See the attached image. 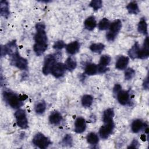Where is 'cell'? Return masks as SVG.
<instances>
[{
  "instance_id": "1",
  "label": "cell",
  "mask_w": 149,
  "mask_h": 149,
  "mask_svg": "<svg viewBox=\"0 0 149 149\" xmlns=\"http://www.w3.org/2000/svg\"><path fill=\"white\" fill-rule=\"evenodd\" d=\"M37 32L34 36L35 43L33 49L36 54L38 56L42 54L47 48L48 39L45 30V26L42 23H38L36 25Z\"/></svg>"
},
{
  "instance_id": "2",
  "label": "cell",
  "mask_w": 149,
  "mask_h": 149,
  "mask_svg": "<svg viewBox=\"0 0 149 149\" xmlns=\"http://www.w3.org/2000/svg\"><path fill=\"white\" fill-rule=\"evenodd\" d=\"M3 97L5 102L13 108H19L23 105L22 100L20 99V96L13 92L5 91L3 93Z\"/></svg>"
},
{
  "instance_id": "3",
  "label": "cell",
  "mask_w": 149,
  "mask_h": 149,
  "mask_svg": "<svg viewBox=\"0 0 149 149\" xmlns=\"http://www.w3.org/2000/svg\"><path fill=\"white\" fill-rule=\"evenodd\" d=\"M10 56L12 65L21 70H26L27 69L28 62L27 59L22 57L18 51L12 54Z\"/></svg>"
},
{
  "instance_id": "4",
  "label": "cell",
  "mask_w": 149,
  "mask_h": 149,
  "mask_svg": "<svg viewBox=\"0 0 149 149\" xmlns=\"http://www.w3.org/2000/svg\"><path fill=\"white\" fill-rule=\"evenodd\" d=\"M33 143L40 148L45 149L51 144V142L47 137L41 133H38L34 136L33 139Z\"/></svg>"
},
{
  "instance_id": "5",
  "label": "cell",
  "mask_w": 149,
  "mask_h": 149,
  "mask_svg": "<svg viewBox=\"0 0 149 149\" xmlns=\"http://www.w3.org/2000/svg\"><path fill=\"white\" fill-rule=\"evenodd\" d=\"M15 116L19 127L22 129H26L28 127V120L24 110H17L15 113Z\"/></svg>"
},
{
  "instance_id": "6",
  "label": "cell",
  "mask_w": 149,
  "mask_h": 149,
  "mask_svg": "<svg viewBox=\"0 0 149 149\" xmlns=\"http://www.w3.org/2000/svg\"><path fill=\"white\" fill-rule=\"evenodd\" d=\"M56 59L53 55H48L44 59V66L42 68V73L45 75L51 73V71L56 63Z\"/></svg>"
},
{
  "instance_id": "7",
  "label": "cell",
  "mask_w": 149,
  "mask_h": 149,
  "mask_svg": "<svg viewBox=\"0 0 149 149\" xmlns=\"http://www.w3.org/2000/svg\"><path fill=\"white\" fill-rule=\"evenodd\" d=\"M114 128V123L113 121L105 123V125L102 126L99 130V134L101 137L103 139H107L112 133Z\"/></svg>"
},
{
  "instance_id": "8",
  "label": "cell",
  "mask_w": 149,
  "mask_h": 149,
  "mask_svg": "<svg viewBox=\"0 0 149 149\" xmlns=\"http://www.w3.org/2000/svg\"><path fill=\"white\" fill-rule=\"evenodd\" d=\"M66 69L64 63L58 62L54 65L51 71V73L54 77L59 78L63 75Z\"/></svg>"
},
{
  "instance_id": "9",
  "label": "cell",
  "mask_w": 149,
  "mask_h": 149,
  "mask_svg": "<svg viewBox=\"0 0 149 149\" xmlns=\"http://www.w3.org/2000/svg\"><path fill=\"white\" fill-rule=\"evenodd\" d=\"M149 56V47H148V37H146L144 40L143 47L140 48L137 58L147 59Z\"/></svg>"
},
{
  "instance_id": "10",
  "label": "cell",
  "mask_w": 149,
  "mask_h": 149,
  "mask_svg": "<svg viewBox=\"0 0 149 149\" xmlns=\"http://www.w3.org/2000/svg\"><path fill=\"white\" fill-rule=\"evenodd\" d=\"M86 128L85 119L82 117H79L76 119L74 123V131L77 133H83Z\"/></svg>"
},
{
  "instance_id": "11",
  "label": "cell",
  "mask_w": 149,
  "mask_h": 149,
  "mask_svg": "<svg viewBox=\"0 0 149 149\" xmlns=\"http://www.w3.org/2000/svg\"><path fill=\"white\" fill-rule=\"evenodd\" d=\"M129 93L127 91L120 90L117 94V99L122 105H126L129 102Z\"/></svg>"
},
{
  "instance_id": "12",
  "label": "cell",
  "mask_w": 149,
  "mask_h": 149,
  "mask_svg": "<svg viewBox=\"0 0 149 149\" xmlns=\"http://www.w3.org/2000/svg\"><path fill=\"white\" fill-rule=\"evenodd\" d=\"M80 49V44L78 41H74L66 46V50L67 52L70 55H74L76 54Z\"/></svg>"
},
{
  "instance_id": "13",
  "label": "cell",
  "mask_w": 149,
  "mask_h": 149,
  "mask_svg": "<svg viewBox=\"0 0 149 149\" xmlns=\"http://www.w3.org/2000/svg\"><path fill=\"white\" fill-rule=\"evenodd\" d=\"M129 63V58L125 56H120L116 61L115 67L116 69L119 70L125 69Z\"/></svg>"
},
{
  "instance_id": "14",
  "label": "cell",
  "mask_w": 149,
  "mask_h": 149,
  "mask_svg": "<svg viewBox=\"0 0 149 149\" xmlns=\"http://www.w3.org/2000/svg\"><path fill=\"white\" fill-rule=\"evenodd\" d=\"M62 120V116L61 114L57 111L52 112L49 116V123L52 125H58L61 123Z\"/></svg>"
},
{
  "instance_id": "15",
  "label": "cell",
  "mask_w": 149,
  "mask_h": 149,
  "mask_svg": "<svg viewBox=\"0 0 149 149\" xmlns=\"http://www.w3.org/2000/svg\"><path fill=\"white\" fill-rule=\"evenodd\" d=\"M84 27L90 31L93 30L97 26L96 20L93 16H89L87 17L84 22Z\"/></svg>"
},
{
  "instance_id": "16",
  "label": "cell",
  "mask_w": 149,
  "mask_h": 149,
  "mask_svg": "<svg viewBox=\"0 0 149 149\" xmlns=\"http://www.w3.org/2000/svg\"><path fill=\"white\" fill-rule=\"evenodd\" d=\"M121 27L122 22L119 19H117L110 24V26L109 27V31L117 35V34L120 30Z\"/></svg>"
},
{
  "instance_id": "17",
  "label": "cell",
  "mask_w": 149,
  "mask_h": 149,
  "mask_svg": "<svg viewBox=\"0 0 149 149\" xmlns=\"http://www.w3.org/2000/svg\"><path fill=\"white\" fill-rule=\"evenodd\" d=\"M114 116V111L112 108H108L104 111L102 116V120L105 123L113 121Z\"/></svg>"
},
{
  "instance_id": "18",
  "label": "cell",
  "mask_w": 149,
  "mask_h": 149,
  "mask_svg": "<svg viewBox=\"0 0 149 149\" xmlns=\"http://www.w3.org/2000/svg\"><path fill=\"white\" fill-rule=\"evenodd\" d=\"M140 49V48L139 43L137 42H136L132 46V47L129 49L128 52L129 56L133 59L135 58H137Z\"/></svg>"
},
{
  "instance_id": "19",
  "label": "cell",
  "mask_w": 149,
  "mask_h": 149,
  "mask_svg": "<svg viewBox=\"0 0 149 149\" xmlns=\"http://www.w3.org/2000/svg\"><path fill=\"white\" fill-rule=\"evenodd\" d=\"M137 30L140 33L143 35L147 34V24L144 18H141L139 21L137 26Z\"/></svg>"
},
{
  "instance_id": "20",
  "label": "cell",
  "mask_w": 149,
  "mask_h": 149,
  "mask_svg": "<svg viewBox=\"0 0 149 149\" xmlns=\"http://www.w3.org/2000/svg\"><path fill=\"white\" fill-rule=\"evenodd\" d=\"M98 73V66L94 63L88 64L85 68V73L89 76L94 75Z\"/></svg>"
},
{
  "instance_id": "21",
  "label": "cell",
  "mask_w": 149,
  "mask_h": 149,
  "mask_svg": "<svg viewBox=\"0 0 149 149\" xmlns=\"http://www.w3.org/2000/svg\"><path fill=\"white\" fill-rule=\"evenodd\" d=\"M1 14L3 17H7L9 15V4L8 2L6 1H1Z\"/></svg>"
},
{
  "instance_id": "22",
  "label": "cell",
  "mask_w": 149,
  "mask_h": 149,
  "mask_svg": "<svg viewBox=\"0 0 149 149\" xmlns=\"http://www.w3.org/2000/svg\"><path fill=\"white\" fill-rule=\"evenodd\" d=\"M143 125H144V123L141 120L136 119L132 123V125H131L132 130L134 133H138L141 130V129L143 127Z\"/></svg>"
},
{
  "instance_id": "23",
  "label": "cell",
  "mask_w": 149,
  "mask_h": 149,
  "mask_svg": "<svg viewBox=\"0 0 149 149\" xmlns=\"http://www.w3.org/2000/svg\"><path fill=\"white\" fill-rule=\"evenodd\" d=\"M126 9L130 14L137 15L139 12V8L138 5L135 1L130 2L126 6Z\"/></svg>"
},
{
  "instance_id": "24",
  "label": "cell",
  "mask_w": 149,
  "mask_h": 149,
  "mask_svg": "<svg viewBox=\"0 0 149 149\" xmlns=\"http://www.w3.org/2000/svg\"><path fill=\"white\" fill-rule=\"evenodd\" d=\"M65 65L66 69L69 71H73L76 67L77 63L75 60H74L72 57H69L65 61Z\"/></svg>"
},
{
  "instance_id": "25",
  "label": "cell",
  "mask_w": 149,
  "mask_h": 149,
  "mask_svg": "<svg viewBox=\"0 0 149 149\" xmlns=\"http://www.w3.org/2000/svg\"><path fill=\"white\" fill-rule=\"evenodd\" d=\"M93 98L91 95L88 94L84 95L81 98L82 105L86 108L90 107L93 104Z\"/></svg>"
},
{
  "instance_id": "26",
  "label": "cell",
  "mask_w": 149,
  "mask_h": 149,
  "mask_svg": "<svg viewBox=\"0 0 149 149\" xmlns=\"http://www.w3.org/2000/svg\"><path fill=\"white\" fill-rule=\"evenodd\" d=\"M104 48L105 45L102 43H94L90 46V49L92 52L98 54L101 53Z\"/></svg>"
},
{
  "instance_id": "27",
  "label": "cell",
  "mask_w": 149,
  "mask_h": 149,
  "mask_svg": "<svg viewBox=\"0 0 149 149\" xmlns=\"http://www.w3.org/2000/svg\"><path fill=\"white\" fill-rule=\"evenodd\" d=\"M87 140L90 144H96L98 143L99 139L97 134L94 132H91L87 134Z\"/></svg>"
},
{
  "instance_id": "28",
  "label": "cell",
  "mask_w": 149,
  "mask_h": 149,
  "mask_svg": "<svg viewBox=\"0 0 149 149\" xmlns=\"http://www.w3.org/2000/svg\"><path fill=\"white\" fill-rule=\"evenodd\" d=\"M110 24L111 23L107 18H103L99 22L98 27L100 30H105L109 29Z\"/></svg>"
},
{
  "instance_id": "29",
  "label": "cell",
  "mask_w": 149,
  "mask_h": 149,
  "mask_svg": "<svg viewBox=\"0 0 149 149\" xmlns=\"http://www.w3.org/2000/svg\"><path fill=\"white\" fill-rule=\"evenodd\" d=\"M46 109V104L44 101H41L37 104L35 107V111L38 114H42Z\"/></svg>"
},
{
  "instance_id": "30",
  "label": "cell",
  "mask_w": 149,
  "mask_h": 149,
  "mask_svg": "<svg viewBox=\"0 0 149 149\" xmlns=\"http://www.w3.org/2000/svg\"><path fill=\"white\" fill-rule=\"evenodd\" d=\"M111 58L109 55H104L102 56H101V57L100 58V63H99V65L102 66H107V65H108L111 62Z\"/></svg>"
},
{
  "instance_id": "31",
  "label": "cell",
  "mask_w": 149,
  "mask_h": 149,
  "mask_svg": "<svg viewBox=\"0 0 149 149\" xmlns=\"http://www.w3.org/2000/svg\"><path fill=\"white\" fill-rule=\"evenodd\" d=\"M89 6L91 7L94 10H97L102 7V2L101 0H93L91 1Z\"/></svg>"
},
{
  "instance_id": "32",
  "label": "cell",
  "mask_w": 149,
  "mask_h": 149,
  "mask_svg": "<svg viewBox=\"0 0 149 149\" xmlns=\"http://www.w3.org/2000/svg\"><path fill=\"white\" fill-rule=\"evenodd\" d=\"M135 75V71L132 68H127L125 72V79L126 80L132 79Z\"/></svg>"
},
{
  "instance_id": "33",
  "label": "cell",
  "mask_w": 149,
  "mask_h": 149,
  "mask_svg": "<svg viewBox=\"0 0 149 149\" xmlns=\"http://www.w3.org/2000/svg\"><path fill=\"white\" fill-rule=\"evenodd\" d=\"M65 46H66V45H65V42L62 40H59V41H57L55 42V43L53 45V48L55 49H61Z\"/></svg>"
},
{
  "instance_id": "34",
  "label": "cell",
  "mask_w": 149,
  "mask_h": 149,
  "mask_svg": "<svg viewBox=\"0 0 149 149\" xmlns=\"http://www.w3.org/2000/svg\"><path fill=\"white\" fill-rule=\"evenodd\" d=\"M63 144L65 145H70L72 144V139L71 137V136L69 134H67L65 138L63 139L62 141Z\"/></svg>"
},
{
  "instance_id": "35",
  "label": "cell",
  "mask_w": 149,
  "mask_h": 149,
  "mask_svg": "<svg viewBox=\"0 0 149 149\" xmlns=\"http://www.w3.org/2000/svg\"><path fill=\"white\" fill-rule=\"evenodd\" d=\"M116 34H113L110 31L108 32L106 34V37H107V39L108 41H113L115 38H116Z\"/></svg>"
},
{
  "instance_id": "36",
  "label": "cell",
  "mask_w": 149,
  "mask_h": 149,
  "mask_svg": "<svg viewBox=\"0 0 149 149\" xmlns=\"http://www.w3.org/2000/svg\"><path fill=\"white\" fill-rule=\"evenodd\" d=\"M138 144H139V143L136 140V139H134V140L132 142L130 146H129L127 148H137Z\"/></svg>"
},
{
  "instance_id": "37",
  "label": "cell",
  "mask_w": 149,
  "mask_h": 149,
  "mask_svg": "<svg viewBox=\"0 0 149 149\" xmlns=\"http://www.w3.org/2000/svg\"><path fill=\"white\" fill-rule=\"evenodd\" d=\"M121 86L119 84H116L113 88V93L115 94H118L121 90Z\"/></svg>"
},
{
  "instance_id": "38",
  "label": "cell",
  "mask_w": 149,
  "mask_h": 149,
  "mask_svg": "<svg viewBox=\"0 0 149 149\" xmlns=\"http://www.w3.org/2000/svg\"><path fill=\"white\" fill-rule=\"evenodd\" d=\"M143 87L145 89H148V76L145 79L144 83H143Z\"/></svg>"
}]
</instances>
